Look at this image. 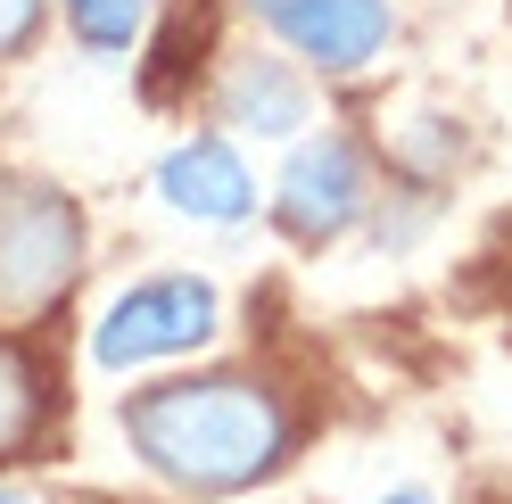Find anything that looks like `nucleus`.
Masks as SVG:
<instances>
[{
  "label": "nucleus",
  "mask_w": 512,
  "mask_h": 504,
  "mask_svg": "<svg viewBox=\"0 0 512 504\" xmlns=\"http://www.w3.org/2000/svg\"><path fill=\"white\" fill-rule=\"evenodd\" d=\"M124 430L149 455V471H166L174 488H199V496H232L290 455V405L273 389L240 381V372L166 381V389L133 397Z\"/></svg>",
  "instance_id": "f257e3e1"
},
{
  "label": "nucleus",
  "mask_w": 512,
  "mask_h": 504,
  "mask_svg": "<svg viewBox=\"0 0 512 504\" xmlns=\"http://www.w3.org/2000/svg\"><path fill=\"white\" fill-rule=\"evenodd\" d=\"M83 273V215L50 182H0V323H34Z\"/></svg>",
  "instance_id": "f03ea898"
},
{
  "label": "nucleus",
  "mask_w": 512,
  "mask_h": 504,
  "mask_svg": "<svg viewBox=\"0 0 512 504\" xmlns=\"http://www.w3.org/2000/svg\"><path fill=\"white\" fill-rule=\"evenodd\" d=\"M199 339H215V290L207 281H141V290H124L100 314L91 356L108 372H133V364H157V356H190Z\"/></svg>",
  "instance_id": "7ed1b4c3"
},
{
  "label": "nucleus",
  "mask_w": 512,
  "mask_h": 504,
  "mask_svg": "<svg viewBox=\"0 0 512 504\" xmlns=\"http://www.w3.org/2000/svg\"><path fill=\"white\" fill-rule=\"evenodd\" d=\"M364 199H372L364 157H356V141H339V133L306 141L290 157V174H281V224H290L298 240H339L364 215Z\"/></svg>",
  "instance_id": "20e7f679"
},
{
  "label": "nucleus",
  "mask_w": 512,
  "mask_h": 504,
  "mask_svg": "<svg viewBox=\"0 0 512 504\" xmlns=\"http://www.w3.org/2000/svg\"><path fill=\"white\" fill-rule=\"evenodd\" d=\"M256 17L331 75H356L389 42V0H256Z\"/></svg>",
  "instance_id": "39448f33"
},
{
  "label": "nucleus",
  "mask_w": 512,
  "mask_h": 504,
  "mask_svg": "<svg viewBox=\"0 0 512 504\" xmlns=\"http://www.w3.org/2000/svg\"><path fill=\"white\" fill-rule=\"evenodd\" d=\"M157 191H166V207L190 215V224H240L256 207V182L223 141H182L166 166H157Z\"/></svg>",
  "instance_id": "423d86ee"
},
{
  "label": "nucleus",
  "mask_w": 512,
  "mask_h": 504,
  "mask_svg": "<svg viewBox=\"0 0 512 504\" xmlns=\"http://www.w3.org/2000/svg\"><path fill=\"white\" fill-rule=\"evenodd\" d=\"M223 116L248 124V133H298L306 124V91L281 58H240L232 83H223Z\"/></svg>",
  "instance_id": "0eeeda50"
},
{
  "label": "nucleus",
  "mask_w": 512,
  "mask_h": 504,
  "mask_svg": "<svg viewBox=\"0 0 512 504\" xmlns=\"http://www.w3.org/2000/svg\"><path fill=\"white\" fill-rule=\"evenodd\" d=\"M42 430V372L17 339H0V455H25Z\"/></svg>",
  "instance_id": "6e6552de"
},
{
  "label": "nucleus",
  "mask_w": 512,
  "mask_h": 504,
  "mask_svg": "<svg viewBox=\"0 0 512 504\" xmlns=\"http://www.w3.org/2000/svg\"><path fill=\"white\" fill-rule=\"evenodd\" d=\"M141 9H149V0H67L75 34H83L91 50H124V42L141 34Z\"/></svg>",
  "instance_id": "1a4fd4ad"
},
{
  "label": "nucleus",
  "mask_w": 512,
  "mask_h": 504,
  "mask_svg": "<svg viewBox=\"0 0 512 504\" xmlns=\"http://www.w3.org/2000/svg\"><path fill=\"white\" fill-rule=\"evenodd\" d=\"M34 25H42V0H0V58L34 42Z\"/></svg>",
  "instance_id": "9d476101"
},
{
  "label": "nucleus",
  "mask_w": 512,
  "mask_h": 504,
  "mask_svg": "<svg viewBox=\"0 0 512 504\" xmlns=\"http://www.w3.org/2000/svg\"><path fill=\"white\" fill-rule=\"evenodd\" d=\"M389 504H430V496H389Z\"/></svg>",
  "instance_id": "9b49d317"
},
{
  "label": "nucleus",
  "mask_w": 512,
  "mask_h": 504,
  "mask_svg": "<svg viewBox=\"0 0 512 504\" xmlns=\"http://www.w3.org/2000/svg\"><path fill=\"white\" fill-rule=\"evenodd\" d=\"M0 504H17V496H9V488H0Z\"/></svg>",
  "instance_id": "f8f14e48"
}]
</instances>
